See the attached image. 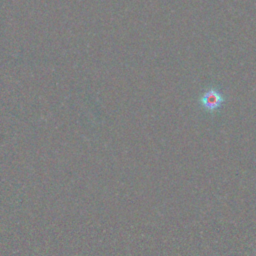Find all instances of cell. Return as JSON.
Here are the masks:
<instances>
[{
    "label": "cell",
    "mask_w": 256,
    "mask_h": 256,
    "mask_svg": "<svg viewBox=\"0 0 256 256\" xmlns=\"http://www.w3.org/2000/svg\"><path fill=\"white\" fill-rule=\"evenodd\" d=\"M226 102V95L215 86H209L201 93L198 104L200 108L209 114L220 111Z\"/></svg>",
    "instance_id": "obj_1"
}]
</instances>
